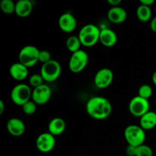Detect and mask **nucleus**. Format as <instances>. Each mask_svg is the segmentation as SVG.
<instances>
[{"mask_svg":"<svg viewBox=\"0 0 156 156\" xmlns=\"http://www.w3.org/2000/svg\"><path fill=\"white\" fill-rule=\"evenodd\" d=\"M52 95V91L48 85L43 84L42 85L34 88L32 91L31 98L33 101L37 105H43L50 101Z\"/></svg>","mask_w":156,"mask_h":156,"instance_id":"obj_11","label":"nucleus"},{"mask_svg":"<svg viewBox=\"0 0 156 156\" xmlns=\"http://www.w3.org/2000/svg\"><path fill=\"white\" fill-rule=\"evenodd\" d=\"M124 138L128 145L138 147L144 144L146 140V133L140 126L129 125L124 130Z\"/></svg>","mask_w":156,"mask_h":156,"instance_id":"obj_3","label":"nucleus"},{"mask_svg":"<svg viewBox=\"0 0 156 156\" xmlns=\"http://www.w3.org/2000/svg\"><path fill=\"white\" fill-rule=\"evenodd\" d=\"M114 79V73L108 68H102L96 73L94 82L97 88L103 89L109 87Z\"/></svg>","mask_w":156,"mask_h":156,"instance_id":"obj_10","label":"nucleus"},{"mask_svg":"<svg viewBox=\"0 0 156 156\" xmlns=\"http://www.w3.org/2000/svg\"><path fill=\"white\" fill-rule=\"evenodd\" d=\"M88 63V55L85 50H80L73 53L69 61V68L74 73H79L86 68Z\"/></svg>","mask_w":156,"mask_h":156,"instance_id":"obj_7","label":"nucleus"},{"mask_svg":"<svg viewBox=\"0 0 156 156\" xmlns=\"http://www.w3.org/2000/svg\"><path fill=\"white\" fill-rule=\"evenodd\" d=\"M37 104L32 100H30L22 106V111L27 115H32L37 111Z\"/></svg>","mask_w":156,"mask_h":156,"instance_id":"obj_25","label":"nucleus"},{"mask_svg":"<svg viewBox=\"0 0 156 156\" xmlns=\"http://www.w3.org/2000/svg\"><path fill=\"white\" fill-rule=\"evenodd\" d=\"M140 2L141 5L149 6V7H150V6L154 3V0H140Z\"/></svg>","mask_w":156,"mask_h":156,"instance_id":"obj_31","label":"nucleus"},{"mask_svg":"<svg viewBox=\"0 0 156 156\" xmlns=\"http://www.w3.org/2000/svg\"><path fill=\"white\" fill-rule=\"evenodd\" d=\"M61 65L58 61L51 59L50 62L43 64L41 69V73L45 82H53L57 80L61 75Z\"/></svg>","mask_w":156,"mask_h":156,"instance_id":"obj_5","label":"nucleus"},{"mask_svg":"<svg viewBox=\"0 0 156 156\" xmlns=\"http://www.w3.org/2000/svg\"><path fill=\"white\" fill-rule=\"evenodd\" d=\"M5 108V103L3 102L2 100H0V115H2V114L4 113Z\"/></svg>","mask_w":156,"mask_h":156,"instance_id":"obj_32","label":"nucleus"},{"mask_svg":"<svg viewBox=\"0 0 156 156\" xmlns=\"http://www.w3.org/2000/svg\"><path fill=\"white\" fill-rule=\"evenodd\" d=\"M9 74L16 81H23L28 76V68L20 62H15L9 68Z\"/></svg>","mask_w":156,"mask_h":156,"instance_id":"obj_15","label":"nucleus"},{"mask_svg":"<svg viewBox=\"0 0 156 156\" xmlns=\"http://www.w3.org/2000/svg\"><path fill=\"white\" fill-rule=\"evenodd\" d=\"M152 82H153L154 85L156 86V71L152 74Z\"/></svg>","mask_w":156,"mask_h":156,"instance_id":"obj_33","label":"nucleus"},{"mask_svg":"<svg viewBox=\"0 0 156 156\" xmlns=\"http://www.w3.org/2000/svg\"><path fill=\"white\" fill-rule=\"evenodd\" d=\"M101 30L94 24H88L81 28L79 37L82 46L93 47L99 41Z\"/></svg>","mask_w":156,"mask_h":156,"instance_id":"obj_2","label":"nucleus"},{"mask_svg":"<svg viewBox=\"0 0 156 156\" xmlns=\"http://www.w3.org/2000/svg\"><path fill=\"white\" fill-rule=\"evenodd\" d=\"M150 105L149 100L143 98L139 95L135 96L130 100L129 104V111L133 116L141 117L149 111Z\"/></svg>","mask_w":156,"mask_h":156,"instance_id":"obj_8","label":"nucleus"},{"mask_svg":"<svg viewBox=\"0 0 156 156\" xmlns=\"http://www.w3.org/2000/svg\"><path fill=\"white\" fill-rule=\"evenodd\" d=\"M127 12L123 8L120 6L111 7L108 12V18L111 22L114 24H120L126 21Z\"/></svg>","mask_w":156,"mask_h":156,"instance_id":"obj_14","label":"nucleus"},{"mask_svg":"<svg viewBox=\"0 0 156 156\" xmlns=\"http://www.w3.org/2000/svg\"><path fill=\"white\" fill-rule=\"evenodd\" d=\"M137 18L142 22H147L152 18V10L149 6L140 4L136 9Z\"/></svg>","mask_w":156,"mask_h":156,"instance_id":"obj_20","label":"nucleus"},{"mask_svg":"<svg viewBox=\"0 0 156 156\" xmlns=\"http://www.w3.org/2000/svg\"><path fill=\"white\" fill-rule=\"evenodd\" d=\"M39 53L40 50L34 46H24L21 48L18 54L19 62L27 68L34 66L38 62Z\"/></svg>","mask_w":156,"mask_h":156,"instance_id":"obj_6","label":"nucleus"},{"mask_svg":"<svg viewBox=\"0 0 156 156\" xmlns=\"http://www.w3.org/2000/svg\"><path fill=\"white\" fill-rule=\"evenodd\" d=\"M99 42L107 47H114L117 42V35L110 28H103L101 30Z\"/></svg>","mask_w":156,"mask_h":156,"instance_id":"obj_16","label":"nucleus"},{"mask_svg":"<svg viewBox=\"0 0 156 156\" xmlns=\"http://www.w3.org/2000/svg\"><path fill=\"white\" fill-rule=\"evenodd\" d=\"M51 54L47 50H40L39 57H38V62H41L43 64H45L47 62H50L51 60Z\"/></svg>","mask_w":156,"mask_h":156,"instance_id":"obj_27","label":"nucleus"},{"mask_svg":"<svg viewBox=\"0 0 156 156\" xmlns=\"http://www.w3.org/2000/svg\"><path fill=\"white\" fill-rule=\"evenodd\" d=\"M152 88L149 85L147 84H144L142 85L139 88L138 90V95L140 97L143 98L147 99L149 100V98L152 95Z\"/></svg>","mask_w":156,"mask_h":156,"instance_id":"obj_23","label":"nucleus"},{"mask_svg":"<svg viewBox=\"0 0 156 156\" xmlns=\"http://www.w3.org/2000/svg\"><path fill=\"white\" fill-rule=\"evenodd\" d=\"M32 91L30 87L26 84H18L11 91V99L14 104L21 106L30 100Z\"/></svg>","mask_w":156,"mask_h":156,"instance_id":"obj_4","label":"nucleus"},{"mask_svg":"<svg viewBox=\"0 0 156 156\" xmlns=\"http://www.w3.org/2000/svg\"><path fill=\"white\" fill-rule=\"evenodd\" d=\"M140 126L146 130H151L156 126V113L150 111L140 118Z\"/></svg>","mask_w":156,"mask_h":156,"instance_id":"obj_19","label":"nucleus"},{"mask_svg":"<svg viewBox=\"0 0 156 156\" xmlns=\"http://www.w3.org/2000/svg\"><path fill=\"white\" fill-rule=\"evenodd\" d=\"M150 28L152 32L156 33V16L154 17V18H152V19L151 20Z\"/></svg>","mask_w":156,"mask_h":156,"instance_id":"obj_29","label":"nucleus"},{"mask_svg":"<svg viewBox=\"0 0 156 156\" xmlns=\"http://www.w3.org/2000/svg\"><path fill=\"white\" fill-rule=\"evenodd\" d=\"M136 147L128 145L127 147L126 148V154L128 156H136Z\"/></svg>","mask_w":156,"mask_h":156,"instance_id":"obj_28","label":"nucleus"},{"mask_svg":"<svg viewBox=\"0 0 156 156\" xmlns=\"http://www.w3.org/2000/svg\"><path fill=\"white\" fill-rule=\"evenodd\" d=\"M6 129L9 134L13 136L18 137L22 136L25 132V124L21 120L18 118H11L6 123Z\"/></svg>","mask_w":156,"mask_h":156,"instance_id":"obj_13","label":"nucleus"},{"mask_svg":"<svg viewBox=\"0 0 156 156\" xmlns=\"http://www.w3.org/2000/svg\"><path fill=\"white\" fill-rule=\"evenodd\" d=\"M86 111L90 117L95 120H105L111 114L112 105L106 98L94 96L87 102Z\"/></svg>","mask_w":156,"mask_h":156,"instance_id":"obj_1","label":"nucleus"},{"mask_svg":"<svg viewBox=\"0 0 156 156\" xmlns=\"http://www.w3.org/2000/svg\"><path fill=\"white\" fill-rule=\"evenodd\" d=\"M59 28L65 33H71L77 26V21L73 14L66 12L60 15L58 20Z\"/></svg>","mask_w":156,"mask_h":156,"instance_id":"obj_12","label":"nucleus"},{"mask_svg":"<svg viewBox=\"0 0 156 156\" xmlns=\"http://www.w3.org/2000/svg\"><path fill=\"white\" fill-rule=\"evenodd\" d=\"M136 156H153V151L150 146L143 144L136 147Z\"/></svg>","mask_w":156,"mask_h":156,"instance_id":"obj_24","label":"nucleus"},{"mask_svg":"<svg viewBox=\"0 0 156 156\" xmlns=\"http://www.w3.org/2000/svg\"><path fill=\"white\" fill-rule=\"evenodd\" d=\"M66 46L67 49L73 53L80 50L82 44H81L79 36L73 35V36L69 37L66 42Z\"/></svg>","mask_w":156,"mask_h":156,"instance_id":"obj_21","label":"nucleus"},{"mask_svg":"<svg viewBox=\"0 0 156 156\" xmlns=\"http://www.w3.org/2000/svg\"><path fill=\"white\" fill-rule=\"evenodd\" d=\"M15 5L12 0H2L0 2V9L2 12L7 15L15 13Z\"/></svg>","mask_w":156,"mask_h":156,"instance_id":"obj_22","label":"nucleus"},{"mask_svg":"<svg viewBox=\"0 0 156 156\" xmlns=\"http://www.w3.org/2000/svg\"><path fill=\"white\" fill-rule=\"evenodd\" d=\"M56 146V139L49 132L40 134L36 140V147L43 153H48L54 149Z\"/></svg>","mask_w":156,"mask_h":156,"instance_id":"obj_9","label":"nucleus"},{"mask_svg":"<svg viewBox=\"0 0 156 156\" xmlns=\"http://www.w3.org/2000/svg\"><path fill=\"white\" fill-rule=\"evenodd\" d=\"M121 0H108V4L111 5L112 7H116V6H119V5L121 3Z\"/></svg>","mask_w":156,"mask_h":156,"instance_id":"obj_30","label":"nucleus"},{"mask_svg":"<svg viewBox=\"0 0 156 156\" xmlns=\"http://www.w3.org/2000/svg\"><path fill=\"white\" fill-rule=\"evenodd\" d=\"M44 79L41 74H34L29 78V83L31 87L34 88L42 85L44 82Z\"/></svg>","mask_w":156,"mask_h":156,"instance_id":"obj_26","label":"nucleus"},{"mask_svg":"<svg viewBox=\"0 0 156 156\" xmlns=\"http://www.w3.org/2000/svg\"><path fill=\"white\" fill-rule=\"evenodd\" d=\"M33 5L30 0H18L15 5V14L21 18H25L30 15Z\"/></svg>","mask_w":156,"mask_h":156,"instance_id":"obj_18","label":"nucleus"},{"mask_svg":"<svg viewBox=\"0 0 156 156\" xmlns=\"http://www.w3.org/2000/svg\"><path fill=\"white\" fill-rule=\"evenodd\" d=\"M66 124L63 119L60 117H55L52 119L48 124V132L55 137L61 135L65 131Z\"/></svg>","mask_w":156,"mask_h":156,"instance_id":"obj_17","label":"nucleus"}]
</instances>
